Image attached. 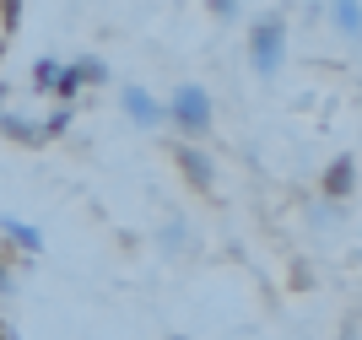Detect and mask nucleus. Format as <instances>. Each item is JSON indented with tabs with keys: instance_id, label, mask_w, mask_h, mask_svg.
I'll list each match as a JSON object with an SVG mask.
<instances>
[{
	"instance_id": "obj_1",
	"label": "nucleus",
	"mask_w": 362,
	"mask_h": 340,
	"mask_svg": "<svg viewBox=\"0 0 362 340\" xmlns=\"http://www.w3.org/2000/svg\"><path fill=\"white\" fill-rule=\"evenodd\" d=\"M163 124H173L179 130V141H211V124H216V103H211V92L195 87V81H184V87L168 92V103H163Z\"/></svg>"
},
{
	"instance_id": "obj_2",
	"label": "nucleus",
	"mask_w": 362,
	"mask_h": 340,
	"mask_svg": "<svg viewBox=\"0 0 362 340\" xmlns=\"http://www.w3.org/2000/svg\"><path fill=\"white\" fill-rule=\"evenodd\" d=\"M249 65H255V76H281V65H287V16L281 11H259L255 28H249Z\"/></svg>"
},
{
	"instance_id": "obj_3",
	"label": "nucleus",
	"mask_w": 362,
	"mask_h": 340,
	"mask_svg": "<svg viewBox=\"0 0 362 340\" xmlns=\"http://www.w3.org/2000/svg\"><path fill=\"white\" fill-rule=\"evenodd\" d=\"M168 157H173V168L184 173V184H189L195 194H211L216 189V157L200 146V141H173Z\"/></svg>"
},
{
	"instance_id": "obj_4",
	"label": "nucleus",
	"mask_w": 362,
	"mask_h": 340,
	"mask_svg": "<svg viewBox=\"0 0 362 340\" xmlns=\"http://www.w3.org/2000/svg\"><path fill=\"white\" fill-rule=\"evenodd\" d=\"M319 194H325V200H335V206H346L351 194H357V151L330 157V168L319 173Z\"/></svg>"
},
{
	"instance_id": "obj_5",
	"label": "nucleus",
	"mask_w": 362,
	"mask_h": 340,
	"mask_svg": "<svg viewBox=\"0 0 362 340\" xmlns=\"http://www.w3.org/2000/svg\"><path fill=\"white\" fill-rule=\"evenodd\" d=\"M0 243H6V254H16L22 265H33V259L44 254V233L33 222H22V216H0Z\"/></svg>"
},
{
	"instance_id": "obj_6",
	"label": "nucleus",
	"mask_w": 362,
	"mask_h": 340,
	"mask_svg": "<svg viewBox=\"0 0 362 340\" xmlns=\"http://www.w3.org/2000/svg\"><path fill=\"white\" fill-rule=\"evenodd\" d=\"M119 108H124V119H130L136 130H157V124H163V98H151V92L136 87V81L119 87Z\"/></svg>"
},
{
	"instance_id": "obj_7",
	"label": "nucleus",
	"mask_w": 362,
	"mask_h": 340,
	"mask_svg": "<svg viewBox=\"0 0 362 340\" xmlns=\"http://www.w3.org/2000/svg\"><path fill=\"white\" fill-rule=\"evenodd\" d=\"M0 141H11V146H44V135H38V119L16 114V108H0Z\"/></svg>"
},
{
	"instance_id": "obj_8",
	"label": "nucleus",
	"mask_w": 362,
	"mask_h": 340,
	"mask_svg": "<svg viewBox=\"0 0 362 340\" xmlns=\"http://www.w3.org/2000/svg\"><path fill=\"white\" fill-rule=\"evenodd\" d=\"M330 28L346 38V44H357L362 38V0H330Z\"/></svg>"
},
{
	"instance_id": "obj_9",
	"label": "nucleus",
	"mask_w": 362,
	"mask_h": 340,
	"mask_svg": "<svg viewBox=\"0 0 362 340\" xmlns=\"http://www.w3.org/2000/svg\"><path fill=\"white\" fill-rule=\"evenodd\" d=\"M71 76H76V87L87 92V87H108V59L103 54H81V59H71Z\"/></svg>"
},
{
	"instance_id": "obj_10",
	"label": "nucleus",
	"mask_w": 362,
	"mask_h": 340,
	"mask_svg": "<svg viewBox=\"0 0 362 340\" xmlns=\"http://www.w3.org/2000/svg\"><path fill=\"white\" fill-rule=\"evenodd\" d=\"M60 65H65V59H54V54H38V59H33V76H28V81H33L28 92H38V98H54V81H60Z\"/></svg>"
},
{
	"instance_id": "obj_11",
	"label": "nucleus",
	"mask_w": 362,
	"mask_h": 340,
	"mask_svg": "<svg viewBox=\"0 0 362 340\" xmlns=\"http://www.w3.org/2000/svg\"><path fill=\"white\" fill-rule=\"evenodd\" d=\"M71 124H76V103H54L44 119H38V135H44V146H49V141H60Z\"/></svg>"
},
{
	"instance_id": "obj_12",
	"label": "nucleus",
	"mask_w": 362,
	"mask_h": 340,
	"mask_svg": "<svg viewBox=\"0 0 362 340\" xmlns=\"http://www.w3.org/2000/svg\"><path fill=\"white\" fill-rule=\"evenodd\" d=\"M157 243H163L168 254H184V243H189V227H184V222H168L163 233H157Z\"/></svg>"
},
{
	"instance_id": "obj_13",
	"label": "nucleus",
	"mask_w": 362,
	"mask_h": 340,
	"mask_svg": "<svg viewBox=\"0 0 362 340\" xmlns=\"http://www.w3.org/2000/svg\"><path fill=\"white\" fill-rule=\"evenodd\" d=\"M22 28V0H0V38H11Z\"/></svg>"
},
{
	"instance_id": "obj_14",
	"label": "nucleus",
	"mask_w": 362,
	"mask_h": 340,
	"mask_svg": "<svg viewBox=\"0 0 362 340\" xmlns=\"http://www.w3.org/2000/svg\"><path fill=\"white\" fill-rule=\"evenodd\" d=\"M16 265H22L16 254H0V297H11V292H16Z\"/></svg>"
},
{
	"instance_id": "obj_15",
	"label": "nucleus",
	"mask_w": 362,
	"mask_h": 340,
	"mask_svg": "<svg viewBox=\"0 0 362 340\" xmlns=\"http://www.w3.org/2000/svg\"><path fill=\"white\" fill-rule=\"evenodd\" d=\"M216 22H238V0H206Z\"/></svg>"
},
{
	"instance_id": "obj_16",
	"label": "nucleus",
	"mask_w": 362,
	"mask_h": 340,
	"mask_svg": "<svg viewBox=\"0 0 362 340\" xmlns=\"http://www.w3.org/2000/svg\"><path fill=\"white\" fill-rule=\"evenodd\" d=\"M362 335V319H357V308H346V319H341V340H357Z\"/></svg>"
},
{
	"instance_id": "obj_17",
	"label": "nucleus",
	"mask_w": 362,
	"mask_h": 340,
	"mask_svg": "<svg viewBox=\"0 0 362 340\" xmlns=\"http://www.w3.org/2000/svg\"><path fill=\"white\" fill-rule=\"evenodd\" d=\"M6 103H11V87H6V81H0V108H6Z\"/></svg>"
},
{
	"instance_id": "obj_18",
	"label": "nucleus",
	"mask_w": 362,
	"mask_h": 340,
	"mask_svg": "<svg viewBox=\"0 0 362 340\" xmlns=\"http://www.w3.org/2000/svg\"><path fill=\"white\" fill-rule=\"evenodd\" d=\"M168 340H184V335H168Z\"/></svg>"
}]
</instances>
